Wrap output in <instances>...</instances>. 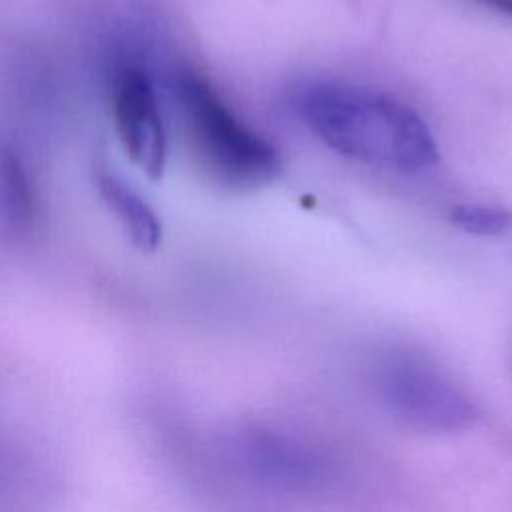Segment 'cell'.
Instances as JSON below:
<instances>
[{
	"mask_svg": "<svg viewBox=\"0 0 512 512\" xmlns=\"http://www.w3.org/2000/svg\"><path fill=\"white\" fill-rule=\"evenodd\" d=\"M474 2L512 20V0H474Z\"/></svg>",
	"mask_w": 512,
	"mask_h": 512,
	"instance_id": "obj_8",
	"label": "cell"
},
{
	"mask_svg": "<svg viewBox=\"0 0 512 512\" xmlns=\"http://www.w3.org/2000/svg\"><path fill=\"white\" fill-rule=\"evenodd\" d=\"M172 90L190 152L210 180L244 192L278 176V150L236 116L206 76L182 66Z\"/></svg>",
	"mask_w": 512,
	"mask_h": 512,
	"instance_id": "obj_2",
	"label": "cell"
},
{
	"mask_svg": "<svg viewBox=\"0 0 512 512\" xmlns=\"http://www.w3.org/2000/svg\"><path fill=\"white\" fill-rule=\"evenodd\" d=\"M302 122L328 148L352 160L422 170L438 160L424 118L396 96L352 84H312L296 102Z\"/></svg>",
	"mask_w": 512,
	"mask_h": 512,
	"instance_id": "obj_1",
	"label": "cell"
},
{
	"mask_svg": "<svg viewBox=\"0 0 512 512\" xmlns=\"http://www.w3.org/2000/svg\"><path fill=\"white\" fill-rule=\"evenodd\" d=\"M376 390L390 410L428 430L468 426L474 404L434 362L414 352H390L376 364Z\"/></svg>",
	"mask_w": 512,
	"mask_h": 512,
	"instance_id": "obj_3",
	"label": "cell"
},
{
	"mask_svg": "<svg viewBox=\"0 0 512 512\" xmlns=\"http://www.w3.org/2000/svg\"><path fill=\"white\" fill-rule=\"evenodd\" d=\"M452 222L474 236H502L512 228V212L494 204H458Z\"/></svg>",
	"mask_w": 512,
	"mask_h": 512,
	"instance_id": "obj_7",
	"label": "cell"
},
{
	"mask_svg": "<svg viewBox=\"0 0 512 512\" xmlns=\"http://www.w3.org/2000/svg\"><path fill=\"white\" fill-rule=\"evenodd\" d=\"M96 190L106 208L120 222L128 240L142 252H152L162 240V222L148 200L116 172L96 170Z\"/></svg>",
	"mask_w": 512,
	"mask_h": 512,
	"instance_id": "obj_5",
	"label": "cell"
},
{
	"mask_svg": "<svg viewBox=\"0 0 512 512\" xmlns=\"http://www.w3.org/2000/svg\"><path fill=\"white\" fill-rule=\"evenodd\" d=\"M0 212L14 230H26L34 220L32 184L10 148H0Z\"/></svg>",
	"mask_w": 512,
	"mask_h": 512,
	"instance_id": "obj_6",
	"label": "cell"
},
{
	"mask_svg": "<svg viewBox=\"0 0 512 512\" xmlns=\"http://www.w3.org/2000/svg\"><path fill=\"white\" fill-rule=\"evenodd\" d=\"M110 94L116 132L126 154L148 176H162L168 134L148 70L134 62L120 64L112 74Z\"/></svg>",
	"mask_w": 512,
	"mask_h": 512,
	"instance_id": "obj_4",
	"label": "cell"
}]
</instances>
